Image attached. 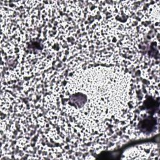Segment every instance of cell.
<instances>
[{
	"label": "cell",
	"mask_w": 160,
	"mask_h": 160,
	"mask_svg": "<svg viewBox=\"0 0 160 160\" xmlns=\"http://www.w3.org/2000/svg\"><path fill=\"white\" fill-rule=\"evenodd\" d=\"M114 69L92 68L78 74L75 84L68 85L66 107L69 112L89 114L98 121L120 115L127 108V81Z\"/></svg>",
	"instance_id": "1"
}]
</instances>
